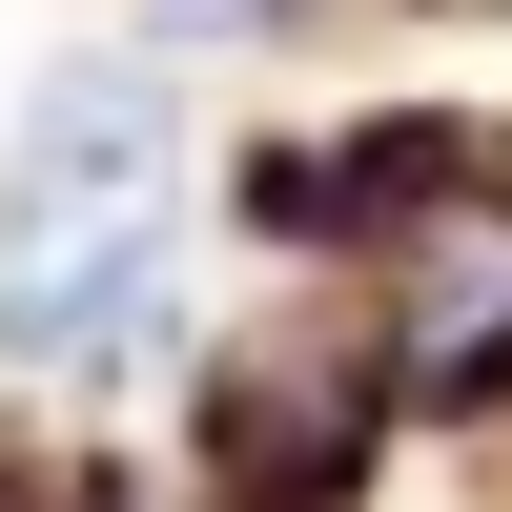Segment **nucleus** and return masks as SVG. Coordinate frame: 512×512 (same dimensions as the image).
Wrapping results in <instances>:
<instances>
[{
    "label": "nucleus",
    "mask_w": 512,
    "mask_h": 512,
    "mask_svg": "<svg viewBox=\"0 0 512 512\" xmlns=\"http://www.w3.org/2000/svg\"><path fill=\"white\" fill-rule=\"evenodd\" d=\"M164 328V226H144V185H103V205H21V246H0V349L21 369H123Z\"/></svg>",
    "instance_id": "nucleus-1"
},
{
    "label": "nucleus",
    "mask_w": 512,
    "mask_h": 512,
    "mask_svg": "<svg viewBox=\"0 0 512 512\" xmlns=\"http://www.w3.org/2000/svg\"><path fill=\"white\" fill-rule=\"evenodd\" d=\"M410 390H492L512 369V185L492 164H451L431 205H410V328H390Z\"/></svg>",
    "instance_id": "nucleus-2"
},
{
    "label": "nucleus",
    "mask_w": 512,
    "mask_h": 512,
    "mask_svg": "<svg viewBox=\"0 0 512 512\" xmlns=\"http://www.w3.org/2000/svg\"><path fill=\"white\" fill-rule=\"evenodd\" d=\"M369 451V369L328 349V328H267V349H226V472L267 512H328Z\"/></svg>",
    "instance_id": "nucleus-3"
},
{
    "label": "nucleus",
    "mask_w": 512,
    "mask_h": 512,
    "mask_svg": "<svg viewBox=\"0 0 512 512\" xmlns=\"http://www.w3.org/2000/svg\"><path fill=\"white\" fill-rule=\"evenodd\" d=\"M164 164V62H62L21 103V205H103Z\"/></svg>",
    "instance_id": "nucleus-4"
}]
</instances>
